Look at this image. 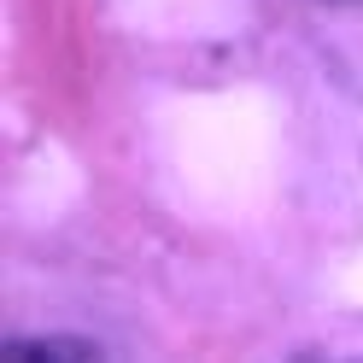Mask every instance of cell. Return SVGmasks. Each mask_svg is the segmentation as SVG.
<instances>
[{"mask_svg":"<svg viewBox=\"0 0 363 363\" xmlns=\"http://www.w3.org/2000/svg\"><path fill=\"white\" fill-rule=\"evenodd\" d=\"M24 357H94V346L88 340H6V363Z\"/></svg>","mask_w":363,"mask_h":363,"instance_id":"1","label":"cell"}]
</instances>
